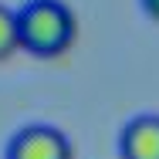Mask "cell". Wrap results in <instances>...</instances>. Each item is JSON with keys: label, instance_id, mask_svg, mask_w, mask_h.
Returning a JSON list of instances; mask_svg holds the SVG:
<instances>
[{"label": "cell", "instance_id": "1", "mask_svg": "<svg viewBox=\"0 0 159 159\" xmlns=\"http://www.w3.org/2000/svg\"><path fill=\"white\" fill-rule=\"evenodd\" d=\"M17 31L20 51L34 58H61L75 44L78 20L64 0H27L17 7Z\"/></svg>", "mask_w": 159, "mask_h": 159}, {"label": "cell", "instance_id": "3", "mask_svg": "<svg viewBox=\"0 0 159 159\" xmlns=\"http://www.w3.org/2000/svg\"><path fill=\"white\" fill-rule=\"evenodd\" d=\"M122 159H159V115H135L119 135Z\"/></svg>", "mask_w": 159, "mask_h": 159}, {"label": "cell", "instance_id": "5", "mask_svg": "<svg viewBox=\"0 0 159 159\" xmlns=\"http://www.w3.org/2000/svg\"><path fill=\"white\" fill-rule=\"evenodd\" d=\"M139 3H142V10H146V17L159 24V0H139Z\"/></svg>", "mask_w": 159, "mask_h": 159}, {"label": "cell", "instance_id": "2", "mask_svg": "<svg viewBox=\"0 0 159 159\" xmlns=\"http://www.w3.org/2000/svg\"><path fill=\"white\" fill-rule=\"evenodd\" d=\"M7 159H75V152L61 129L27 125L7 142Z\"/></svg>", "mask_w": 159, "mask_h": 159}, {"label": "cell", "instance_id": "4", "mask_svg": "<svg viewBox=\"0 0 159 159\" xmlns=\"http://www.w3.org/2000/svg\"><path fill=\"white\" fill-rule=\"evenodd\" d=\"M20 51V31H17V10L0 3V61Z\"/></svg>", "mask_w": 159, "mask_h": 159}]
</instances>
